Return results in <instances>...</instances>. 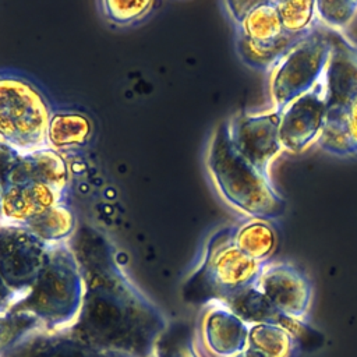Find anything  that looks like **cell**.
Returning <instances> with one entry per match:
<instances>
[{
	"label": "cell",
	"instance_id": "277c9868",
	"mask_svg": "<svg viewBox=\"0 0 357 357\" xmlns=\"http://www.w3.org/2000/svg\"><path fill=\"white\" fill-rule=\"evenodd\" d=\"M234 226L216 230L205 244L201 264L183 287L190 303H223L230 296L257 286L265 264L243 254L233 240Z\"/></svg>",
	"mask_w": 357,
	"mask_h": 357
},
{
	"label": "cell",
	"instance_id": "5b68a950",
	"mask_svg": "<svg viewBox=\"0 0 357 357\" xmlns=\"http://www.w3.org/2000/svg\"><path fill=\"white\" fill-rule=\"evenodd\" d=\"M50 109L29 81L0 75V141L28 153L45 148Z\"/></svg>",
	"mask_w": 357,
	"mask_h": 357
},
{
	"label": "cell",
	"instance_id": "603a6c76",
	"mask_svg": "<svg viewBox=\"0 0 357 357\" xmlns=\"http://www.w3.org/2000/svg\"><path fill=\"white\" fill-rule=\"evenodd\" d=\"M276 11L280 25L287 35L304 36L318 24L315 1H279L276 0Z\"/></svg>",
	"mask_w": 357,
	"mask_h": 357
},
{
	"label": "cell",
	"instance_id": "484cf974",
	"mask_svg": "<svg viewBox=\"0 0 357 357\" xmlns=\"http://www.w3.org/2000/svg\"><path fill=\"white\" fill-rule=\"evenodd\" d=\"M317 20L321 25L343 31L357 15V0H344V1H315Z\"/></svg>",
	"mask_w": 357,
	"mask_h": 357
},
{
	"label": "cell",
	"instance_id": "8fae6325",
	"mask_svg": "<svg viewBox=\"0 0 357 357\" xmlns=\"http://www.w3.org/2000/svg\"><path fill=\"white\" fill-rule=\"evenodd\" d=\"M326 114L328 107L319 81L280 112L279 137L283 151L300 153L312 145L324 128Z\"/></svg>",
	"mask_w": 357,
	"mask_h": 357
},
{
	"label": "cell",
	"instance_id": "9a60e30c",
	"mask_svg": "<svg viewBox=\"0 0 357 357\" xmlns=\"http://www.w3.org/2000/svg\"><path fill=\"white\" fill-rule=\"evenodd\" d=\"M67 181L68 167L66 160L59 151L46 146L24 153L10 178V184L39 183L47 185L59 195L66 188Z\"/></svg>",
	"mask_w": 357,
	"mask_h": 357
},
{
	"label": "cell",
	"instance_id": "4fadbf2b",
	"mask_svg": "<svg viewBox=\"0 0 357 357\" xmlns=\"http://www.w3.org/2000/svg\"><path fill=\"white\" fill-rule=\"evenodd\" d=\"M205 346L218 357H234L247 349L248 324L222 303H213L202 318Z\"/></svg>",
	"mask_w": 357,
	"mask_h": 357
},
{
	"label": "cell",
	"instance_id": "7a4b0ae2",
	"mask_svg": "<svg viewBox=\"0 0 357 357\" xmlns=\"http://www.w3.org/2000/svg\"><path fill=\"white\" fill-rule=\"evenodd\" d=\"M206 169L220 197L247 218L275 220L286 209V201L271 176H264L234 148L229 121L220 123L206 149Z\"/></svg>",
	"mask_w": 357,
	"mask_h": 357
},
{
	"label": "cell",
	"instance_id": "4dcf8cb0",
	"mask_svg": "<svg viewBox=\"0 0 357 357\" xmlns=\"http://www.w3.org/2000/svg\"><path fill=\"white\" fill-rule=\"evenodd\" d=\"M347 123H349V128H350L354 145L357 148V99L347 109Z\"/></svg>",
	"mask_w": 357,
	"mask_h": 357
},
{
	"label": "cell",
	"instance_id": "6da1fadb",
	"mask_svg": "<svg viewBox=\"0 0 357 357\" xmlns=\"http://www.w3.org/2000/svg\"><path fill=\"white\" fill-rule=\"evenodd\" d=\"M71 244L85 291L79 315L67 331L102 350L152 357L167 329L162 311L128 279L100 233L81 227Z\"/></svg>",
	"mask_w": 357,
	"mask_h": 357
},
{
	"label": "cell",
	"instance_id": "1f68e13d",
	"mask_svg": "<svg viewBox=\"0 0 357 357\" xmlns=\"http://www.w3.org/2000/svg\"><path fill=\"white\" fill-rule=\"evenodd\" d=\"M234 357H265V356H262L261 353H258V351L251 350V349H248V347H247L244 351H241V353L236 354Z\"/></svg>",
	"mask_w": 357,
	"mask_h": 357
},
{
	"label": "cell",
	"instance_id": "30bf717a",
	"mask_svg": "<svg viewBox=\"0 0 357 357\" xmlns=\"http://www.w3.org/2000/svg\"><path fill=\"white\" fill-rule=\"evenodd\" d=\"M326 33L331 52L321 79L324 98L328 112L347 113L357 99V43L340 31L326 28Z\"/></svg>",
	"mask_w": 357,
	"mask_h": 357
},
{
	"label": "cell",
	"instance_id": "4316f807",
	"mask_svg": "<svg viewBox=\"0 0 357 357\" xmlns=\"http://www.w3.org/2000/svg\"><path fill=\"white\" fill-rule=\"evenodd\" d=\"M153 1H121L105 0L100 3L106 18L116 25H131L148 15L153 7Z\"/></svg>",
	"mask_w": 357,
	"mask_h": 357
},
{
	"label": "cell",
	"instance_id": "5bb4252c",
	"mask_svg": "<svg viewBox=\"0 0 357 357\" xmlns=\"http://www.w3.org/2000/svg\"><path fill=\"white\" fill-rule=\"evenodd\" d=\"M222 304L230 308L237 317H240L245 324H273L289 331L294 339H300L301 336H308L312 333V329L308 328L303 321L294 319L291 317L280 312L257 287H248L241 290L229 298H226Z\"/></svg>",
	"mask_w": 357,
	"mask_h": 357
},
{
	"label": "cell",
	"instance_id": "ba28073f",
	"mask_svg": "<svg viewBox=\"0 0 357 357\" xmlns=\"http://www.w3.org/2000/svg\"><path fill=\"white\" fill-rule=\"evenodd\" d=\"M47 248L49 244L24 225L0 226V275L21 298L33 284Z\"/></svg>",
	"mask_w": 357,
	"mask_h": 357
},
{
	"label": "cell",
	"instance_id": "ffe728a7",
	"mask_svg": "<svg viewBox=\"0 0 357 357\" xmlns=\"http://www.w3.org/2000/svg\"><path fill=\"white\" fill-rule=\"evenodd\" d=\"M24 226L45 243L56 244L63 243L67 237L73 236L75 219L73 212L59 202L28 220Z\"/></svg>",
	"mask_w": 357,
	"mask_h": 357
},
{
	"label": "cell",
	"instance_id": "7402d4cb",
	"mask_svg": "<svg viewBox=\"0 0 357 357\" xmlns=\"http://www.w3.org/2000/svg\"><path fill=\"white\" fill-rule=\"evenodd\" d=\"M315 144L319 149L333 156H357V148L347 123V113L328 112L324 128Z\"/></svg>",
	"mask_w": 357,
	"mask_h": 357
},
{
	"label": "cell",
	"instance_id": "52a82bcc",
	"mask_svg": "<svg viewBox=\"0 0 357 357\" xmlns=\"http://www.w3.org/2000/svg\"><path fill=\"white\" fill-rule=\"evenodd\" d=\"M301 38L283 31L276 0H259L258 6L236 26V52L250 68L271 71Z\"/></svg>",
	"mask_w": 357,
	"mask_h": 357
},
{
	"label": "cell",
	"instance_id": "83f0119b",
	"mask_svg": "<svg viewBox=\"0 0 357 357\" xmlns=\"http://www.w3.org/2000/svg\"><path fill=\"white\" fill-rule=\"evenodd\" d=\"M24 153L0 141V185L3 190L10 184V178Z\"/></svg>",
	"mask_w": 357,
	"mask_h": 357
},
{
	"label": "cell",
	"instance_id": "2e32d148",
	"mask_svg": "<svg viewBox=\"0 0 357 357\" xmlns=\"http://www.w3.org/2000/svg\"><path fill=\"white\" fill-rule=\"evenodd\" d=\"M59 204V194L39 183H15L3 191L1 215L11 223L25 225Z\"/></svg>",
	"mask_w": 357,
	"mask_h": 357
},
{
	"label": "cell",
	"instance_id": "d4e9b609",
	"mask_svg": "<svg viewBox=\"0 0 357 357\" xmlns=\"http://www.w3.org/2000/svg\"><path fill=\"white\" fill-rule=\"evenodd\" d=\"M155 357H199L194 337L185 325H176L165 331L156 343Z\"/></svg>",
	"mask_w": 357,
	"mask_h": 357
},
{
	"label": "cell",
	"instance_id": "d6986e66",
	"mask_svg": "<svg viewBox=\"0 0 357 357\" xmlns=\"http://www.w3.org/2000/svg\"><path fill=\"white\" fill-rule=\"evenodd\" d=\"M92 131L91 121L82 113L60 110L50 116L46 144L52 149H71L84 145Z\"/></svg>",
	"mask_w": 357,
	"mask_h": 357
},
{
	"label": "cell",
	"instance_id": "3957f363",
	"mask_svg": "<svg viewBox=\"0 0 357 357\" xmlns=\"http://www.w3.org/2000/svg\"><path fill=\"white\" fill-rule=\"evenodd\" d=\"M84 291V278L71 247L49 244L33 284L10 312L32 315L49 333L63 332L77 321Z\"/></svg>",
	"mask_w": 357,
	"mask_h": 357
},
{
	"label": "cell",
	"instance_id": "44dd1931",
	"mask_svg": "<svg viewBox=\"0 0 357 357\" xmlns=\"http://www.w3.org/2000/svg\"><path fill=\"white\" fill-rule=\"evenodd\" d=\"M293 335L273 324L248 325L247 347L265 357H289L294 346Z\"/></svg>",
	"mask_w": 357,
	"mask_h": 357
},
{
	"label": "cell",
	"instance_id": "d6a6232c",
	"mask_svg": "<svg viewBox=\"0 0 357 357\" xmlns=\"http://www.w3.org/2000/svg\"><path fill=\"white\" fill-rule=\"evenodd\" d=\"M3 187L0 185V215H1V204H3Z\"/></svg>",
	"mask_w": 357,
	"mask_h": 357
},
{
	"label": "cell",
	"instance_id": "ac0fdd59",
	"mask_svg": "<svg viewBox=\"0 0 357 357\" xmlns=\"http://www.w3.org/2000/svg\"><path fill=\"white\" fill-rule=\"evenodd\" d=\"M47 339L33 343L24 357H132L120 351L102 350L75 337L68 331L49 333Z\"/></svg>",
	"mask_w": 357,
	"mask_h": 357
},
{
	"label": "cell",
	"instance_id": "e0dca14e",
	"mask_svg": "<svg viewBox=\"0 0 357 357\" xmlns=\"http://www.w3.org/2000/svg\"><path fill=\"white\" fill-rule=\"evenodd\" d=\"M233 240L236 247L251 259L266 264L278 247V231L272 220L247 218L234 225Z\"/></svg>",
	"mask_w": 357,
	"mask_h": 357
},
{
	"label": "cell",
	"instance_id": "7c38bea8",
	"mask_svg": "<svg viewBox=\"0 0 357 357\" xmlns=\"http://www.w3.org/2000/svg\"><path fill=\"white\" fill-rule=\"evenodd\" d=\"M257 287L280 312L294 319L303 321L311 307V280L291 262H266Z\"/></svg>",
	"mask_w": 357,
	"mask_h": 357
},
{
	"label": "cell",
	"instance_id": "f546056e",
	"mask_svg": "<svg viewBox=\"0 0 357 357\" xmlns=\"http://www.w3.org/2000/svg\"><path fill=\"white\" fill-rule=\"evenodd\" d=\"M20 300L21 297L8 287L0 275V315L8 314Z\"/></svg>",
	"mask_w": 357,
	"mask_h": 357
},
{
	"label": "cell",
	"instance_id": "8992f818",
	"mask_svg": "<svg viewBox=\"0 0 357 357\" xmlns=\"http://www.w3.org/2000/svg\"><path fill=\"white\" fill-rule=\"evenodd\" d=\"M329 52L326 28L318 22L269 71L268 89L273 110L282 112L322 79Z\"/></svg>",
	"mask_w": 357,
	"mask_h": 357
},
{
	"label": "cell",
	"instance_id": "cb8c5ba5",
	"mask_svg": "<svg viewBox=\"0 0 357 357\" xmlns=\"http://www.w3.org/2000/svg\"><path fill=\"white\" fill-rule=\"evenodd\" d=\"M42 329L36 318L25 312L0 315V357L26 342L28 336Z\"/></svg>",
	"mask_w": 357,
	"mask_h": 357
},
{
	"label": "cell",
	"instance_id": "f1b7e54d",
	"mask_svg": "<svg viewBox=\"0 0 357 357\" xmlns=\"http://www.w3.org/2000/svg\"><path fill=\"white\" fill-rule=\"evenodd\" d=\"M259 0H244V1H225L223 6L226 7L230 18L233 20L234 25L243 22V20L258 6Z\"/></svg>",
	"mask_w": 357,
	"mask_h": 357
},
{
	"label": "cell",
	"instance_id": "9c48e42d",
	"mask_svg": "<svg viewBox=\"0 0 357 357\" xmlns=\"http://www.w3.org/2000/svg\"><path fill=\"white\" fill-rule=\"evenodd\" d=\"M280 112H240L229 120V134L237 152L264 176L283 151L279 137Z\"/></svg>",
	"mask_w": 357,
	"mask_h": 357
}]
</instances>
